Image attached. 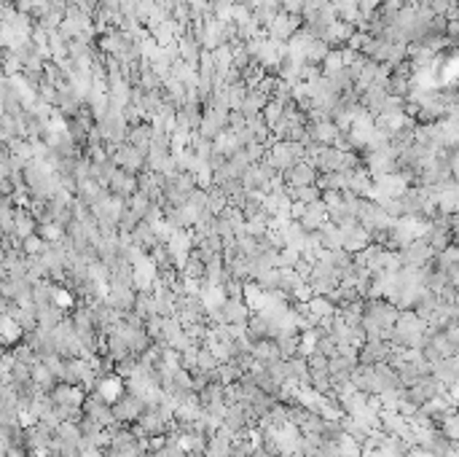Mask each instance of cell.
<instances>
[{
    "label": "cell",
    "instance_id": "cell-5",
    "mask_svg": "<svg viewBox=\"0 0 459 457\" xmlns=\"http://www.w3.org/2000/svg\"><path fill=\"white\" fill-rule=\"evenodd\" d=\"M54 299H57L59 307H70V304H73V296H70L68 291H57V293H54Z\"/></svg>",
    "mask_w": 459,
    "mask_h": 457
},
{
    "label": "cell",
    "instance_id": "cell-8",
    "mask_svg": "<svg viewBox=\"0 0 459 457\" xmlns=\"http://www.w3.org/2000/svg\"><path fill=\"white\" fill-rule=\"evenodd\" d=\"M312 347H314V334H306V339H304V350L309 352V350H312Z\"/></svg>",
    "mask_w": 459,
    "mask_h": 457
},
{
    "label": "cell",
    "instance_id": "cell-3",
    "mask_svg": "<svg viewBox=\"0 0 459 457\" xmlns=\"http://www.w3.org/2000/svg\"><path fill=\"white\" fill-rule=\"evenodd\" d=\"M306 57H309L312 62H325V57H328V46H325L323 41H314V43L306 49Z\"/></svg>",
    "mask_w": 459,
    "mask_h": 457
},
{
    "label": "cell",
    "instance_id": "cell-2",
    "mask_svg": "<svg viewBox=\"0 0 459 457\" xmlns=\"http://www.w3.org/2000/svg\"><path fill=\"white\" fill-rule=\"evenodd\" d=\"M296 24H298V19L296 17H288V14H279V17L272 22V33L274 38H288L293 30H296Z\"/></svg>",
    "mask_w": 459,
    "mask_h": 457
},
{
    "label": "cell",
    "instance_id": "cell-1",
    "mask_svg": "<svg viewBox=\"0 0 459 457\" xmlns=\"http://www.w3.org/2000/svg\"><path fill=\"white\" fill-rule=\"evenodd\" d=\"M121 390H124V385H121L119 377H110V379H102L100 396L108 401V404H116V401L121 398Z\"/></svg>",
    "mask_w": 459,
    "mask_h": 457
},
{
    "label": "cell",
    "instance_id": "cell-7",
    "mask_svg": "<svg viewBox=\"0 0 459 457\" xmlns=\"http://www.w3.org/2000/svg\"><path fill=\"white\" fill-rule=\"evenodd\" d=\"M451 401H454V404H459V379H457V382H451Z\"/></svg>",
    "mask_w": 459,
    "mask_h": 457
},
{
    "label": "cell",
    "instance_id": "cell-6",
    "mask_svg": "<svg viewBox=\"0 0 459 457\" xmlns=\"http://www.w3.org/2000/svg\"><path fill=\"white\" fill-rule=\"evenodd\" d=\"M446 430H449L451 439H459V417H451V420L446 422Z\"/></svg>",
    "mask_w": 459,
    "mask_h": 457
},
{
    "label": "cell",
    "instance_id": "cell-4",
    "mask_svg": "<svg viewBox=\"0 0 459 457\" xmlns=\"http://www.w3.org/2000/svg\"><path fill=\"white\" fill-rule=\"evenodd\" d=\"M314 135H317L320 140H333V138H336V129H333V126H330L328 122H323V124H317Z\"/></svg>",
    "mask_w": 459,
    "mask_h": 457
}]
</instances>
